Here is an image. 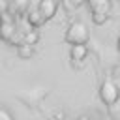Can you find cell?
<instances>
[{
  "instance_id": "5bb4252c",
  "label": "cell",
  "mask_w": 120,
  "mask_h": 120,
  "mask_svg": "<svg viewBox=\"0 0 120 120\" xmlns=\"http://www.w3.org/2000/svg\"><path fill=\"white\" fill-rule=\"evenodd\" d=\"M79 120H88V116H81V118H79Z\"/></svg>"
},
{
  "instance_id": "9c48e42d",
  "label": "cell",
  "mask_w": 120,
  "mask_h": 120,
  "mask_svg": "<svg viewBox=\"0 0 120 120\" xmlns=\"http://www.w3.org/2000/svg\"><path fill=\"white\" fill-rule=\"evenodd\" d=\"M22 39H24V43H30V45H34V43L38 41V34L30 30V32H26V34L22 36Z\"/></svg>"
},
{
  "instance_id": "52a82bcc",
  "label": "cell",
  "mask_w": 120,
  "mask_h": 120,
  "mask_svg": "<svg viewBox=\"0 0 120 120\" xmlns=\"http://www.w3.org/2000/svg\"><path fill=\"white\" fill-rule=\"evenodd\" d=\"M32 52H34V49H32L30 43H24V41H22V43L19 45V56H21V58H30Z\"/></svg>"
},
{
  "instance_id": "7a4b0ae2",
  "label": "cell",
  "mask_w": 120,
  "mask_h": 120,
  "mask_svg": "<svg viewBox=\"0 0 120 120\" xmlns=\"http://www.w3.org/2000/svg\"><path fill=\"white\" fill-rule=\"evenodd\" d=\"M99 96H101V101L105 105H114L118 101V98H120V90H118V86L114 82L105 81L101 84V88H99Z\"/></svg>"
},
{
  "instance_id": "8992f818",
  "label": "cell",
  "mask_w": 120,
  "mask_h": 120,
  "mask_svg": "<svg viewBox=\"0 0 120 120\" xmlns=\"http://www.w3.org/2000/svg\"><path fill=\"white\" fill-rule=\"evenodd\" d=\"M92 13H109L111 9V0H88Z\"/></svg>"
},
{
  "instance_id": "30bf717a",
  "label": "cell",
  "mask_w": 120,
  "mask_h": 120,
  "mask_svg": "<svg viewBox=\"0 0 120 120\" xmlns=\"http://www.w3.org/2000/svg\"><path fill=\"white\" fill-rule=\"evenodd\" d=\"M107 17H109V13H92V19L96 24H103L107 21Z\"/></svg>"
},
{
  "instance_id": "7c38bea8",
  "label": "cell",
  "mask_w": 120,
  "mask_h": 120,
  "mask_svg": "<svg viewBox=\"0 0 120 120\" xmlns=\"http://www.w3.org/2000/svg\"><path fill=\"white\" fill-rule=\"evenodd\" d=\"M0 120H13V116L9 114V111H6V109L0 107Z\"/></svg>"
},
{
  "instance_id": "6da1fadb",
  "label": "cell",
  "mask_w": 120,
  "mask_h": 120,
  "mask_svg": "<svg viewBox=\"0 0 120 120\" xmlns=\"http://www.w3.org/2000/svg\"><path fill=\"white\" fill-rule=\"evenodd\" d=\"M66 41L71 45L77 43H86L88 41V28L82 21H75L69 24V28L66 30Z\"/></svg>"
},
{
  "instance_id": "ba28073f",
  "label": "cell",
  "mask_w": 120,
  "mask_h": 120,
  "mask_svg": "<svg viewBox=\"0 0 120 120\" xmlns=\"http://www.w3.org/2000/svg\"><path fill=\"white\" fill-rule=\"evenodd\" d=\"M30 6V0H11V8L15 11H26Z\"/></svg>"
},
{
  "instance_id": "9a60e30c",
  "label": "cell",
  "mask_w": 120,
  "mask_h": 120,
  "mask_svg": "<svg viewBox=\"0 0 120 120\" xmlns=\"http://www.w3.org/2000/svg\"><path fill=\"white\" fill-rule=\"evenodd\" d=\"M118 51H120V38H118Z\"/></svg>"
},
{
  "instance_id": "277c9868",
  "label": "cell",
  "mask_w": 120,
  "mask_h": 120,
  "mask_svg": "<svg viewBox=\"0 0 120 120\" xmlns=\"http://www.w3.org/2000/svg\"><path fill=\"white\" fill-rule=\"evenodd\" d=\"M86 54H88V47H86V43L71 45V52H69V56H71L73 62H82V60L86 58Z\"/></svg>"
},
{
  "instance_id": "8fae6325",
  "label": "cell",
  "mask_w": 120,
  "mask_h": 120,
  "mask_svg": "<svg viewBox=\"0 0 120 120\" xmlns=\"http://www.w3.org/2000/svg\"><path fill=\"white\" fill-rule=\"evenodd\" d=\"M28 21H30L32 24H39V22H41V21H45V19L41 17V13H39V11H34V13H30Z\"/></svg>"
},
{
  "instance_id": "4fadbf2b",
  "label": "cell",
  "mask_w": 120,
  "mask_h": 120,
  "mask_svg": "<svg viewBox=\"0 0 120 120\" xmlns=\"http://www.w3.org/2000/svg\"><path fill=\"white\" fill-rule=\"evenodd\" d=\"M69 2V6H73V8H79L81 4H84V2H88V0H68Z\"/></svg>"
},
{
  "instance_id": "3957f363",
  "label": "cell",
  "mask_w": 120,
  "mask_h": 120,
  "mask_svg": "<svg viewBox=\"0 0 120 120\" xmlns=\"http://www.w3.org/2000/svg\"><path fill=\"white\" fill-rule=\"evenodd\" d=\"M56 9H58L56 0H41V2H39V6H38V11L41 13V17H43L45 21H47V19H51V17H54Z\"/></svg>"
},
{
  "instance_id": "5b68a950",
  "label": "cell",
  "mask_w": 120,
  "mask_h": 120,
  "mask_svg": "<svg viewBox=\"0 0 120 120\" xmlns=\"http://www.w3.org/2000/svg\"><path fill=\"white\" fill-rule=\"evenodd\" d=\"M0 39L9 41V43L15 41V26H13L9 21H6V22L0 24Z\"/></svg>"
}]
</instances>
